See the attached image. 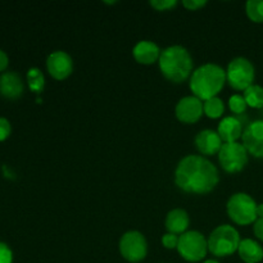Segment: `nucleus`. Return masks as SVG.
<instances>
[{"label": "nucleus", "mask_w": 263, "mask_h": 263, "mask_svg": "<svg viewBox=\"0 0 263 263\" xmlns=\"http://www.w3.org/2000/svg\"><path fill=\"white\" fill-rule=\"evenodd\" d=\"M243 145L256 158L263 159V120L253 121L243 131Z\"/></svg>", "instance_id": "10"}, {"label": "nucleus", "mask_w": 263, "mask_h": 263, "mask_svg": "<svg viewBox=\"0 0 263 263\" xmlns=\"http://www.w3.org/2000/svg\"><path fill=\"white\" fill-rule=\"evenodd\" d=\"M46 68L51 77H54L55 80H64L72 73L73 62L68 53L57 50L53 51L46 59Z\"/></svg>", "instance_id": "12"}, {"label": "nucleus", "mask_w": 263, "mask_h": 263, "mask_svg": "<svg viewBox=\"0 0 263 263\" xmlns=\"http://www.w3.org/2000/svg\"><path fill=\"white\" fill-rule=\"evenodd\" d=\"M189 216H187L186 211L180 210H172L168 212L166 217V229L168 233L175 234V235H182L186 233L187 228H189Z\"/></svg>", "instance_id": "17"}, {"label": "nucleus", "mask_w": 263, "mask_h": 263, "mask_svg": "<svg viewBox=\"0 0 263 263\" xmlns=\"http://www.w3.org/2000/svg\"><path fill=\"white\" fill-rule=\"evenodd\" d=\"M254 235L259 239V240L263 241V218H257V221L254 222L253 226Z\"/></svg>", "instance_id": "29"}, {"label": "nucleus", "mask_w": 263, "mask_h": 263, "mask_svg": "<svg viewBox=\"0 0 263 263\" xmlns=\"http://www.w3.org/2000/svg\"><path fill=\"white\" fill-rule=\"evenodd\" d=\"M133 54L136 62H139L140 64H153L154 62L159 61L161 50H159L158 45L153 43V41L143 40L139 41L134 46Z\"/></svg>", "instance_id": "15"}, {"label": "nucleus", "mask_w": 263, "mask_h": 263, "mask_svg": "<svg viewBox=\"0 0 263 263\" xmlns=\"http://www.w3.org/2000/svg\"><path fill=\"white\" fill-rule=\"evenodd\" d=\"M159 68L162 74L172 82H182L193 71V59L189 51L180 45L168 46L159 57Z\"/></svg>", "instance_id": "3"}, {"label": "nucleus", "mask_w": 263, "mask_h": 263, "mask_svg": "<svg viewBox=\"0 0 263 263\" xmlns=\"http://www.w3.org/2000/svg\"><path fill=\"white\" fill-rule=\"evenodd\" d=\"M256 77V69L249 59L238 57L229 63L226 71V81L233 89L244 91L253 85Z\"/></svg>", "instance_id": "6"}, {"label": "nucleus", "mask_w": 263, "mask_h": 263, "mask_svg": "<svg viewBox=\"0 0 263 263\" xmlns=\"http://www.w3.org/2000/svg\"><path fill=\"white\" fill-rule=\"evenodd\" d=\"M177 4L176 0H152L151 5L157 10H168Z\"/></svg>", "instance_id": "26"}, {"label": "nucleus", "mask_w": 263, "mask_h": 263, "mask_svg": "<svg viewBox=\"0 0 263 263\" xmlns=\"http://www.w3.org/2000/svg\"><path fill=\"white\" fill-rule=\"evenodd\" d=\"M246 12L252 22L263 23V0H249V2H247Z\"/></svg>", "instance_id": "22"}, {"label": "nucleus", "mask_w": 263, "mask_h": 263, "mask_svg": "<svg viewBox=\"0 0 263 263\" xmlns=\"http://www.w3.org/2000/svg\"><path fill=\"white\" fill-rule=\"evenodd\" d=\"M241 239L238 230L230 225H221L208 238V251L216 257H228L238 252Z\"/></svg>", "instance_id": "4"}, {"label": "nucleus", "mask_w": 263, "mask_h": 263, "mask_svg": "<svg viewBox=\"0 0 263 263\" xmlns=\"http://www.w3.org/2000/svg\"><path fill=\"white\" fill-rule=\"evenodd\" d=\"M27 84L28 87H30L33 92H36V94L43 91L44 86H45V77H44L43 72L39 68H36V67H32V68L28 69Z\"/></svg>", "instance_id": "20"}, {"label": "nucleus", "mask_w": 263, "mask_h": 263, "mask_svg": "<svg viewBox=\"0 0 263 263\" xmlns=\"http://www.w3.org/2000/svg\"><path fill=\"white\" fill-rule=\"evenodd\" d=\"M220 181L218 170L203 156L192 154L179 162L175 171V182L181 190L192 194L211 193Z\"/></svg>", "instance_id": "1"}, {"label": "nucleus", "mask_w": 263, "mask_h": 263, "mask_svg": "<svg viewBox=\"0 0 263 263\" xmlns=\"http://www.w3.org/2000/svg\"><path fill=\"white\" fill-rule=\"evenodd\" d=\"M10 131H12V126L9 121L4 117H0V141L5 140L10 135Z\"/></svg>", "instance_id": "27"}, {"label": "nucleus", "mask_w": 263, "mask_h": 263, "mask_svg": "<svg viewBox=\"0 0 263 263\" xmlns=\"http://www.w3.org/2000/svg\"><path fill=\"white\" fill-rule=\"evenodd\" d=\"M243 131L244 128L241 122L236 117H233V116L223 118L217 128L218 135L221 136L223 143H235V141H238V139H240L241 135H243Z\"/></svg>", "instance_id": "16"}, {"label": "nucleus", "mask_w": 263, "mask_h": 263, "mask_svg": "<svg viewBox=\"0 0 263 263\" xmlns=\"http://www.w3.org/2000/svg\"><path fill=\"white\" fill-rule=\"evenodd\" d=\"M223 141L217 131L203 130L195 136V146L204 156H213L222 148Z\"/></svg>", "instance_id": "13"}, {"label": "nucleus", "mask_w": 263, "mask_h": 263, "mask_svg": "<svg viewBox=\"0 0 263 263\" xmlns=\"http://www.w3.org/2000/svg\"><path fill=\"white\" fill-rule=\"evenodd\" d=\"M179 235H175V234L167 233L164 234L163 238H162V244H163L164 248L167 249H177V246H179Z\"/></svg>", "instance_id": "24"}, {"label": "nucleus", "mask_w": 263, "mask_h": 263, "mask_svg": "<svg viewBox=\"0 0 263 263\" xmlns=\"http://www.w3.org/2000/svg\"><path fill=\"white\" fill-rule=\"evenodd\" d=\"M203 263H218V262L215 261V259H207V261H204Z\"/></svg>", "instance_id": "32"}, {"label": "nucleus", "mask_w": 263, "mask_h": 263, "mask_svg": "<svg viewBox=\"0 0 263 263\" xmlns=\"http://www.w3.org/2000/svg\"><path fill=\"white\" fill-rule=\"evenodd\" d=\"M204 105V113L210 118H218L225 112V104L218 97L211 98L203 103Z\"/></svg>", "instance_id": "21"}, {"label": "nucleus", "mask_w": 263, "mask_h": 263, "mask_svg": "<svg viewBox=\"0 0 263 263\" xmlns=\"http://www.w3.org/2000/svg\"><path fill=\"white\" fill-rule=\"evenodd\" d=\"M13 252L5 243L0 241V263H12Z\"/></svg>", "instance_id": "25"}, {"label": "nucleus", "mask_w": 263, "mask_h": 263, "mask_svg": "<svg viewBox=\"0 0 263 263\" xmlns=\"http://www.w3.org/2000/svg\"><path fill=\"white\" fill-rule=\"evenodd\" d=\"M248 152L243 144L223 143L222 148L218 152V161L221 167L229 174L240 172L248 163Z\"/></svg>", "instance_id": "8"}, {"label": "nucleus", "mask_w": 263, "mask_h": 263, "mask_svg": "<svg viewBox=\"0 0 263 263\" xmlns=\"http://www.w3.org/2000/svg\"><path fill=\"white\" fill-rule=\"evenodd\" d=\"M257 217L263 218V203L257 204Z\"/></svg>", "instance_id": "31"}, {"label": "nucleus", "mask_w": 263, "mask_h": 263, "mask_svg": "<svg viewBox=\"0 0 263 263\" xmlns=\"http://www.w3.org/2000/svg\"><path fill=\"white\" fill-rule=\"evenodd\" d=\"M228 215L235 223L241 226L251 225L257 221V203L246 193H236L229 199Z\"/></svg>", "instance_id": "5"}, {"label": "nucleus", "mask_w": 263, "mask_h": 263, "mask_svg": "<svg viewBox=\"0 0 263 263\" xmlns=\"http://www.w3.org/2000/svg\"><path fill=\"white\" fill-rule=\"evenodd\" d=\"M229 105H230L231 112L236 113V115H241V113H244L246 112L247 107H248V104H247L243 95H239V94L233 95V97L230 98V100H229Z\"/></svg>", "instance_id": "23"}, {"label": "nucleus", "mask_w": 263, "mask_h": 263, "mask_svg": "<svg viewBox=\"0 0 263 263\" xmlns=\"http://www.w3.org/2000/svg\"><path fill=\"white\" fill-rule=\"evenodd\" d=\"M225 69L215 63H207L193 72L190 77V89L194 97L205 102L211 98L217 97L218 92L225 86Z\"/></svg>", "instance_id": "2"}, {"label": "nucleus", "mask_w": 263, "mask_h": 263, "mask_svg": "<svg viewBox=\"0 0 263 263\" xmlns=\"http://www.w3.org/2000/svg\"><path fill=\"white\" fill-rule=\"evenodd\" d=\"M204 113V105L199 98L185 97L179 100L176 105V117L184 123H194Z\"/></svg>", "instance_id": "11"}, {"label": "nucleus", "mask_w": 263, "mask_h": 263, "mask_svg": "<svg viewBox=\"0 0 263 263\" xmlns=\"http://www.w3.org/2000/svg\"><path fill=\"white\" fill-rule=\"evenodd\" d=\"M23 81L17 72H4L0 76V95L7 99H17L23 94Z\"/></svg>", "instance_id": "14"}, {"label": "nucleus", "mask_w": 263, "mask_h": 263, "mask_svg": "<svg viewBox=\"0 0 263 263\" xmlns=\"http://www.w3.org/2000/svg\"><path fill=\"white\" fill-rule=\"evenodd\" d=\"M8 62H9V59H8L7 53L0 49V72H3L5 68H7Z\"/></svg>", "instance_id": "30"}, {"label": "nucleus", "mask_w": 263, "mask_h": 263, "mask_svg": "<svg viewBox=\"0 0 263 263\" xmlns=\"http://www.w3.org/2000/svg\"><path fill=\"white\" fill-rule=\"evenodd\" d=\"M120 252L126 261L131 263L143 261L148 253L145 236L139 231H127L120 240Z\"/></svg>", "instance_id": "9"}, {"label": "nucleus", "mask_w": 263, "mask_h": 263, "mask_svg": "<svg viewBox=\"0 0 263 263\" xmlns=\"http://www.w3.org/2000/svg\"><path fill=\"white\" fill-rule=\"evenodd\" d=\"M244 99H246L248 107L261 109L263 108V87L261 85L253 84L244 90Z\"/></svg>", "instance_id": "19"}, {"label": "nucleus", "mask_w": 263, "mask_h": 263, "mask_svg": "<svg viewBox=\"0 0 263 263\" xmlns=\"http://www.w3.org/2000/svg\"><path fill=\"white\" fill-rule=\"evenodd\" d=\"M205 4H207L205 0H184L182 2V5L189 10H197L199 8L204 7Z\"/></svg>", "instance_id": "28"}, {"label": "nucleus", "mask_w": 263, "mask_h": 263, "mask_svg": "<svg viewBox=\"0 0 263 263\" xmlns=\"http://www.w3.org/2000/svg\"><path fill=\"white\" fill-rule=\"evenodd\" d=\"M177 251L186 261L199 262L207 256L208 240L199 231H186L180 235Z\"/></svg>", "instance_id": "7"}, {"label": "nucleus", "mask_w": 263, "mask_h": 263, "mask_svg": "<svg viewBox=\"0 0 263 263\" xmlns=\"http://www.w3.org/2000/svg\"><path fill=\"white\" fill-rule=\"evenodd\" d=\"M238 253L246 263H259L263 259V248L253 239H243L239 244Z\"/></svg>", "instance_id": "18"}]
</instances>
